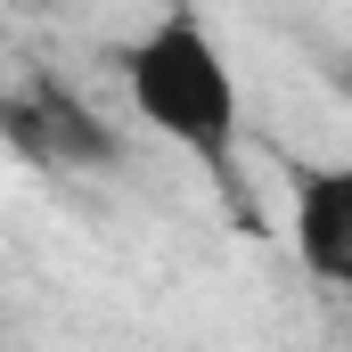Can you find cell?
Here are the masks:
<instances>
[{
  "label": "cell",
  "mask_w": 352,
  "mask_h": 352,
  "mask_svg": "<svg viewBox=\"0 0 352 352\" xmlns=\"http://www.w3.org/2000/svg\"><path fill=\"white\" fill-rule=\"evenodd\" d=\"M123 90L148 115V131H164L173 148H188L197 164H213L230 180V156H238V74H230L221 41L188 8L156 16L123 50Z\"/></svg>",
  "instance_id": "6da1fadb"
},
{
  "label": "cell",
  "mask_w": 352,
  "mask_h": 352,
  "mask_svg": "<svg viewBox=\"0 0 352 352\" xmlns=\"http://www.w3.org/2000/svg\"><path fill=\"white\" fill-rule=\"evenodd\" d=\"M0 140L16 164H41V173H107L115 164V131L50 74L0 90Z\"/></svg>",
  "instance_id": "7a4b0ae2"
},
{
  "label": "cell",
  "mask_w": 352,
  "mask_h": 352,
  "mask_svg": "<svg viewBox=\"0 0 352 352\" xmlns=\"http://www.w3.org/2000/svg\"><path fill=\"white\" fill-rule=\"evenodd\" d=\"M295 254L311 278L352 295V164H303L295 173Z\"/></svg>",
  "instance_id": "3957f363"
}]
</instances>
